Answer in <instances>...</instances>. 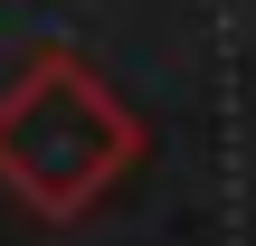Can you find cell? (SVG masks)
<instances>
[{
  "mask_svg": "<svg viewBox=\"0 0 256 246\" xmlns=\"http://www.w3.org/2000/svg\"><path fill=\"white\" fill-rule=\"evenodd\" d=\"M124 161H133V114H124L76 57L48 47V57L0 95V180H19V199H38V209H86Z\"/></svg>",
  "mask_w": 256,
  "mask_h": 246,
  "instance_id": "6da1fadb",
  "label": "cell"
}]
</instances>
